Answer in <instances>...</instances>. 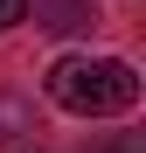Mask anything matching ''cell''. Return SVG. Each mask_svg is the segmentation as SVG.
Here are the masks:
<instances>
[{
    "instance_id": "1",
    "label": "cell",
    "mask_w": 146,
    "mask_h": 153,
    "mask_svg": "<svg viewBox=\"0 0 146 153\" xmlns=\"http://www.w3.org/2000/svg\"><path fill=\"white\" fill-rule=\"evenodd\" d=\"M42 84L70 118H111L139 105V70L125 56H56Z\"/></svg>"
},
{
    "instance_id": "2",
    "label": "cell",
    "mask_w": 146,
    "mask_h": 153,
    "mask_svg": "<svg viewBox=\"0 0 146 153\" xmlns=\"http://www.w3.org/2000/svg\"><path fill=\"white\" fill-rule=\"evenodd\" d=\"M35 21L56 28V35H77V28L97 21V7H90V0H35Z\"/></svg>"
},
{
    "instance_id": "3",
    "label": "cell",
    "mask_w": 146,
    "mask_h": 153,
    "mask_svg": "<svg viewBox=\"0 0 146 153\" xmlns=\"http://www.w3.org/2000/svg\"><path fill=\"white\" fill-rule=\"evenodd\" d=\"M28 132V105L21 97H0V139H21Z\"/></svg>"
},
{
    "instance_id": "4",
    "label": "cell",
    "mask_w": 146,
    "mask_h": 153,
    "mask_svg": "<svg viewBox=\"0 0 146 153\" xmlns=\"http://www.w3.org/2000/svg\"><path fill=\"white\" fill-rule=\"evenodd\" d=\"M21 21H28V0H0V35L21 28Z\"/></svg>"
}]
</instances>
